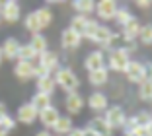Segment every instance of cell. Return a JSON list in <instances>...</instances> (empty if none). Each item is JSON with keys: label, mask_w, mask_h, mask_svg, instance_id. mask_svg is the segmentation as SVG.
Masks as SVG:
<instances>
[{"label": "cell", "mask_w": 152, "mask_h": 136, "mask_svg": "<svg viewBox=\"0 0 152 136\" xmlns=\"http://www.w3.org/2000/svg\"><path fill=\"white\" fill-rule=\"evenodd\" d=\"M29 47L35 51L37 57H39V55H43L45 51H49V43H47V37H45L43 33L31 35V39H29Z\"/></svg>", "instance_id": "cell-24"}, {"label": "cell", "mask_w": 152, "mask_h": 136, "mask_svg": "<svg viewBox=\"0 0 152 136\" xmlns=\"http://www.w3.org/2000/svg\"><path fill=\"white\" fill-rule=\"evenodd\" d=\"M58 117H61V113H58V109L55 105H51L49 109H45L39 113V123L45 127V130H53L55 123L58 121Z\"/></svg>", "instance_id": "cell-18"}, {"label": "cell", "mask_w": 152, "mask_h": 136, "mask_svg": "<svg viewBox=\"0 0 152 136\" xmlns=\"http://www.w3.org/2000/svg\"><path fill=\"white\" fill-rule=\"evenodd\" d=\"M139 33H140V23H139L137 18H133L127 25L121 27V35L119 37L125 41L127 45H131V43H137V41H139Z\"/></svg>", "instance_id": "cell-14"}, {"label": "cell", "mask_w": 152, "mask_h": 136, "mask_svg": "<svg viewBox=\"0 0 152 136\" xmlns=\"http://www.w3.org/2000/svg\"><path fill=\"white\" fill-rule=\"evenodd\" d=\"M0 136H8V134H6V132H2V130H0Z\"/></svg>", "instance_id": "cell-43"}, {"label": "cell", "mask_w": 152, "mask_h": 136, "mask_svg": "<svg viewBox=\"0 0 152 136\" xmlns=\"http://www.w3.org/2000/svg\"><path fill=\"white\" fill-rule=\"evenodd\" d=\"M14 128H16V117H12L10 113H6L4 117L0 119V130L6 132V134H10Z\"/></svg>", "instance_id": "cell-31"}, {"label": "cell", "mask_w": 152, "mask_h": 136, "mask_svg": "<svg viewBox=\"0 0 152 136\" xmlns=\"http://www.w3.org/2000/svg\"><path fill=\"white\" fill-rule=\"evenodd\" d=\"M20 47H22V43H20L16 37H6L4 41H2V45H0V49H2V58L4 60H18V53H20Z\"/></svg>", "instance_id": "cell-11"}, {"label": "cell", "mask_w": 152, "mask_h": 136, "mask_svg": "<svg viewBox=\"0 0 152 136\" xmlns=\"http://www.w3.org/2000/svg\"><path fill=\"white\" fill-rule=\"evenodd\" d=\"M22 18V6L16 0H6L2 2V22L6 23H16Z\"/></svg>", "instance_id": "cell-7"}, {"label": "cell", "mask_w": 152, "mask_h": 136, "mask_svg": "<svg viewBox=\"0 0 152 136\" xmlns=\"http://www.w3.org/2000/svg\"><path fill=\"white\" fill-rule=\"evenodd\" d=\"M35 64L41 68L43 74H55L61 68V60H58V55L55 51H45L43 55H39Z\"/></svg>", "instance_id": "cell-4"}, {"label": "cell", "mask_w": 152, "mask_h": 136, "mask_svg": "<svg viewBox=\"0 0 152 136\" xmlns=\"http://www.w3.org/2000/svg\"><path fill=\"white\" fill-rule=\"evenodd\" d=\"M29 103L33 105V109H35L37 113H41V111L49 109V107L53 105V97H51V95H45V93L35 92V93L31 95V99H29Z\"/></svg>", "instance_id": "cell-20"}, {"label": "cell", "mask_w": 152, "mask_h": 136, "mask_svg": "<svg viewBox=\"0 0 152 136\" xmlns=\"http://www.w3.org/2000/svg\"><path fill=\"white\" fill-rule=\"evenodd\" d=\"M84 136H98V134H96L94 130H90V128L86 127V128H84Z\"/></svg>", "instance_id": "cell-39"}, {"label": "cell", "mask_w": 152, "mask_h": 136, "mask_svg": "<svg viewBox=\"0 0 152 136\" xmlns=\"http://www.w3.org/2000/svg\"><path fill=\"white\" fill-rule=\"evenodd\" d=\"M72 128H74L72 117H68V115H61L58 121L55 123V127H53V132H55V136H66Z\"/></svg>", "instance_id": "cell-19"}, {"label": "cell", "mask_w": 152, "mask_h": 136, "mask_svg": "<svg viewBox=\"0 0 152 136\" xmlns=\"http://www.w3.org/2000/svg\"><path fill=\"white\" fill-rule=\"evenodd\" d=\"M14 76L22 82L35 78V62H26V60H16L14 64Z\"/></svg>", "instance_id": "cell-12"}, {"label": "cell", "mask_w": 152, "mask_h": 136, "mask_svg": "<svg viewBox=\"0 0 152 136\" xmlns=\"http://www.w3.org/2000/svg\"><path fill=\"white\" fill-rule=\"evenodd\" d=\"M133 60L125 47H117L113 51H109V55L105 57V66H107V70L111 72H125L129 62Z\"/></svg>", "instance_id": "cell-2"}, {"label": "cell", "mask_w": 152, "mask_h": 136, "mask_svg": "<svg viewBox=\"0 0 152 136\" xmlns=\"http://www.w3.org/2000/svg\"><path fill=\"white\" fill-rule=\"evenodd\" d=\"M72 10H74L78 16H92L96 12V2L94 0H76L72 2Z\"/></svg>", "instance_id": "cell-23"}, {"label": "cell", "mask_w": 152, "mask_h": 136, "mask_svg": "<svg viewBox=\"0 0 152 136\" xmlns=\"http://www.w3.org/2000/svg\"><path fill=\"white\" fill-rule=\"evenodd\" d=\"M39 119V113L33 109V105L27 101V103H22L16 111V123H22V124H33Z\"/></svg>", "instance_id": "cell-9"}, {"label": "cell", "mask_w": 152, "mask_h": 136, "mask_svg": "<svg viewBox=\"0 0 152 136\" xmlns=\"http://www.w3.org/2000/svg\"><path fill=\"white\" fill-rule=\"evenodd\" d=\"M123 136H131V134H123Z\"/></svg>", "instance_id": "cell-44"}, {"label": "cell", "mask_w": 152, "mask_h": 136, "mask_svg": "<svg viewBox=\"0 0 152 136\" xmlns=\"http://www.w3.org/2000/svg\"><path fill=\"white\" fill-rule=\"evenodd\" d=\"M123 74H125L127 82L139 86V84L144 82V64L140 60H131L129 66H127V70L123 72Z\"/></svg>", "instance_id": "cell-10"}, {"label": "cell", "mask_w": 152, "mask_h": 136, "mask_svg": "<svg viewBox=\"0 0 152 136\" xmlns=\"http://www.w3.org/2000/svg\"><path fill=\"white\" fill-rule=\"evenodd\" d=\"M33 14H35V18H37V22H39V25H41V29H47V27L53 23V10L49 8V6H41V8H37V10H33Z\"/></svg>", "instance_id": "cell-22"}, {"label": "cell", "mask_w": 152, "mask_h": 136, "mask_svg": "<svg viewBox=\"0 0 152 136\" xmlns=\"http://www.w3.org/2000/svg\"><path fill=\"white\" fill-rule=\"evenodd\" d=\"M88 16H78V14H74V18L70 20V29L72 31H76V33H78V35H84V29H86V25H88Z\"/></svg>", "instance_id": "cell-26"}, {"label": "cell", "mask_w": 152, "mask_h": 136, "mask_svg": "<svg viewBox=\"0 0 152 136\" xmlns=\"http://www.w3.org/2000/svg\"><path fill=\"white\" fill-rule=\"evenodd\" d=\"M119 8L115 0H102V2H96V16H98L102 22H111L115 18V12Z\"/></svg>", "instance_id": "cell-6"}, {"label": "cell", "mask_w": 152, "mask_h": 136, "mask_svg": "<svg viewBox=\"0 0 152 136\" xmlns=\"http://www.w3.org/2000/svg\"><path fill=\"white\" fill-rule=\"evenodd\" d=\"M88 80L94 88H102L109 82V70L107 66L105 68H99V70H94V72H88Z\"/></svg>", "instance_id": "cell-21"}, {"label": "cell", "mask_w": 152, "mask_h": 136, "mask_svg": "<svg viewBox=\"0 0 152 136\" xmlns=\"http://www.w3.org/2000/svg\"><path fill=\"white\" fill-rule=\"evenodd\" d=\"M144 80H148V82H152V62H148V64H144Z\"/></svg>", "instance_id": "cell-34"}, {"label": "cell", "mask_w": 152, "mask_h": 136, "mask_svg": "<svg viewBox=\"0 0 152 136\" xmlns=\"http://www.w3.org/2000/svg\"><path fill=\"white\" fill-rule=\"evenodd\" d=\"M86 105V99L82 97L80 92H74V93H66L64 97V109H66L68 117H74V115H80L82 109Z\"/></svg>", "instance_id": "cell-5"}, {"label": "cell", "mask_w": 152, "mask_h": 136, "mask_svg": "<svg viewBox=\"0 0 152 136\" xmlns=\"http://www.w3.org/2000/svg\"><path fill=\"white\" fill-rule=\"evenodd\" d=\"M35 88L39 93H45V95H53L55 89H57V82H55L53 74H45L35 78Z\"/></svg>", "instance_id": "cell-16"}, {"label": "cell", "mask_w": 152, "mask_h": 136, "mask_svg": "<svg viewBox=\"0 0 152 136\" xmlns=\"http://www.w3.org/2000/svg\"><path fill=\"white\" fill-rule=\"evenodd\" d=\"M35 136H53V134H51V130H45V128H43V130H39Z\"/></svg>", "instance_id": "cell-38"}, {"label": "cell", "mask_w": 152, "mask_h": 136, "mask_svg": "<svg viewBox=\"0 0 152 136\" xmlns=\"http://www.w3.org/2000/svg\"><path fill=\"white\" fill-rule=\"evenodd\" d=\"M86 105L90 107V111H94L96 115H102V113H105V109L109 107V99L103 92H94V93H90Z\"/></svg>", "instance_id": "cell-8"}, {"label": "cell", "mask_w": 152, "mask_h": 136, "mask_svg": "<svg viewBox=\"0 0 152 136\" xmlns=\"http://www.w3.org/2000/svg\"><path fill=\"white\" fill-rule=\"evenodd\" d=\"M82 37L76 33V31H72L70 27H64L63 33H61V47L66 49V51H76V49L82 45Z\"/></svg>", "instance_id": "cell-13"}, {"label": "cell", "mask_w": 152, "mask_h": 136, "mask_svg": "<svg viewBox=\"0 0 152 136\" xmlns=\"http://www.w3.org/2000/svg\"><path fill=\"white\" fill-rule=\"evenodd\" d=\"M139 99L140 101H152V82L144 80L142 84H139Z\"/></svg>", "instance_id": "cell-29"}, {"label": "cell", "mask_w": 152, "mask_h": 136, "mask_svg": "<svg viewBox=\"0 0 152 136\" xmlns=\"http://www.w3.org/2000/svg\"><path fill=\"white\" fill-rule=\"evenodd\" d=\"M144 128H146V136H152V121H150V123H148Z\"/></svg>", "instance_id": "cell-40"}, {"label": "cell", "mask_w": 152, "mask_h": 136, "mask_svg": "<svg viewBox=\"0 0 152 136\" xmlns=\"http://www.w3.org/2000/svg\"><path fill=\"white\" fill-rule=\"evenodd\" d=\"M53 76L55 82H57V88H61L64 93H74L80 88V78L70 66H61Z\"/></svg>", "instance_id": "cell-1"}, {"label": "cell", "mask_w": 152, "mask_h": 136, "mask_svg": "<svg viewBox=\"0 0 152 136\" xmlns=\"http://www.w3.org/2000/svg\"><path fill=\"white\" fill-rule=\"evenodd\" d=\"M139 41L144 45V47H150V45H152V23H146V25H140Z\"/></svg>", "instance_id": "cell-30"}, {"label": "cell", "mask_w": 152, "mask_h": 136, "mask_svg": "<svg viewBox=\"0 0 152 136\" xmlns=\"http://www.w3.org/2000/svg\"><path fill=\"white\" fill-rule=\"evenodd\" d=\"M6 113H8V109H6V103H4V101H0V119L4 117Z\"/></svg>", "instance_id": "cell-37"}, {"label": "cell", "mask_w": 152, "mask_h": 136, "mask_svg": "<svg viewBox=\"0 0 152 136\" xmlns=\"http://www.w3.org/2000/svg\"><path fill=\"white\" fill-rule=\"evenodd\" d=\"M134 4H137V8L146 10V8H150V6H152V2H150V0H137Z\"/></svg>", "instance_id": "cell-35"}, {"label": "cell", "mask_w": 152, "mask_h": 136, "mask_svg": "<svg viewBox=\"0 0 152 136\" xmlns=\"http://www.w3.org/2000/svg\"><path fill=\"white\" fill-rule=\"evenodd\" d=\"M0 23H2V2H0Z\"/></svg>", "instance_id": "cell-41"}, {"label": "cell", "mask_w": 152, "mask_h": 136, "mask_svg": "<svg viewBox=\"0 0 152 136\" xmlns=\"http://www.w3.org/2000/svg\"><path fill=\"white\" fill-rule=\"evenodd\" d=\"M84 68L88 72H94V70H99V68H105V53H103L102 49L88 53V57L84 58Z\"/></svg>", "instance_id": "cell-15"}, {"label": "cell", "mask_w": 152, "mask_h": 136, "mask_svg": "<svg viewBox=\"0 0 152 136\" xmlns=\"http://www.w3.org/2000/svg\"><path fill=\"white\" fill-rule=\"evenodd\" d=\"M23 27H26L27 31H29V33H31V35H37V33H41V25H39V22H37V18H35V14L33 12H29L26 16V18H23Z\"/></svg>", "instance_id": "cell-27"}, {"label": "cell", "mask_w": 152, "mask_h": 136, "mask_svg": "<svg viewBox=\"0 0 152 136\" xmlns=\"http://www.w3.org/2000/svg\"><path fill=\"white\" fill-rule=\"evenodd\" d=\"M2 60H4V58H2V49H0V66H2Z\"/></svg>", "instance_id": "cell-42"}, {"label": "cell", "mask_w": 152, "mask_h": 136, "mask_svg": "<svg viewBox=\"0 0 152 136\" xmlns=\"http://www.w3.org/2000/svg\"><path fill=\"white\" fill-rule=\"evenodd\" d=\"M133 117H134V121H137L139 127H146V124L152 121V113H148V111H139V113L133 115Z\"/></svg>", "instance_id": "cell-33"}, {"label": "cell", "mask_w": 152, "mask_h": 136, "mask_svg": "<svg viewBox=\"0 0 152 136\" xmlns=\"http://www.w3.org/2000/svg\"><path fill=\"white\" fill-rule=\"evenodd\" d=\"M102 117L105 119V123L109 124L111 130H119V128H123V127H125V121H127V113H125V109H123L121 105H109Z\"/></svg>", "instance_id": "cell-3"}, {"label": "cell", "mask_w": 152, "mask_h": 136, "mask_svg": "<svg viewBox=\"0 0 152 136\" xmlns=\"http://www.w3.org/2000/svg\"><path fill=\"white\" fill-rule=\"evenodd\" d=\"M66 136H84V128H72Z\"/></svg>", "instance_id": "cell-36"}, {"label": "cell", "mask_w": 152, "mask_h": 136, "mask_svg": "<svg viewBox=\"0 0 152 136\" xmlns=\"http://www.w3.org/2000/svg\"><path fill=\"white\" fill-rule=\"evenodd\" d=\"M18 60H26V62H35L37 60V55H35V51L29 47V43H22L20 53H18Z\"/></svg>", "instance_id": "cell-28"}, {"label": "cell", "mask_w": 152, "mask_h": 136, "mask_svg": "<svg viewBox=\"0 0 152 136\" xmlns=\"http://www.w3.org/2000/svg\"><path fill=\"white\" fill-rule=\"evenodd\" d=\"M134 16L133 14H131V10L127 8V6H119V8H117V12H115V18H113V22L117 23V25H127V23L131 22V20H133Z\"/></svg>", "instance_id": "cell-25"}, {"label": "cell", "mask_w": 152, "mask_h": 136, "mask_svg": "<svg viewBox=\"0 0 152 136\" xmlns=\"http://www.w3.org/2000/svg\"><path fill=\"white\" fill-rule=\"evenodd\" d=\"M88 128L90 130H94L98 136H111L113 130L109 128V124L105 123V119L102 117V115H96V117H92L88 121Z\"/></svg>", "instance_id": "cell-17"}, {"label": "cell", "mask_w": 152, "mask_h": 136, "mask_svg": "<svg viewBox=\"0 0 152 136\" xmlns=\"http://www.w3.org/2000/svg\"><path fill=\"white\" fill-rule=\"evenodd\" d=\"M99 23H102V22H98V20H94V18H90L88 20V25H86V29H84L82 39H90V41H92V37H94V33H96V29H98Z\"/></svg>", "instance_id": "cell-32"}]
</instances>
